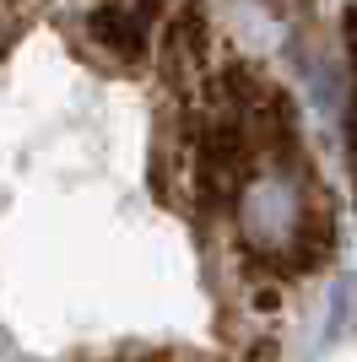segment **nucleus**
Returning a JSON list of instances; mask_svg holds the SVG:
<instances>
[{"mask_svg": "<svg viewBox=\"0 0 357 362\" xmlns=\"http://www.w3.org/2000/svg\"><path fill=\"white\" fill-rule=\"evenodd\" d=\"M81 28H87V44L98 49L108 65L130 71V65H141L152 54V33H157V22L141 16L130 0H98V6L81 16Z\"/></svg>", "mask_w": 357, "mask_h": 362, "instance_id": "nucleus-3", "label": "nucleus"}, {"mask_svg": "<svg viewBox=\"0 0 357 362\" xmlns=\"http://www.w3.org/2000/svg\"><path fill=\"white\" fill-rule=\"evenodd\" d=\"M271 6H282V11H293V6H298V0H271Z\"/></svg>", "mask_w": 357, "mask_h": 362, "instance_id": "nucleus-4", "label": "nucleus"}, {"mask_svg": "<svg viewBox=\"0 0 357 362\" xmlns=\"http://www.w3.org/2000/svg\"><path fill=\"white\" fill-rule=\"evenodd\" d=\"M233 227L238 243L276 276L314 271L336 243L330 206L298 157H271L249 168V179L233 189Z\"/></svg>", "mask_w": 357, "mask_h": 362, "instance_id": "nucleus-1", "label": "nucleus"}, {"mask_svg": "<svg viewBox=\"0 0 357 362\" xmlns=\"http://www.w3.org/2000/svg\"><path fill=\"white\" fill-rule=\"evenodd\" d=\"M152 54L174 87H206V76L217 71V44H211V22L200 16V6L168 11L152 33Z\"/></svg>", "mask_w": 357, "mask_h": 362, "instance_id": "nucleus-2", "label": "nucleus"}]
</instances>
